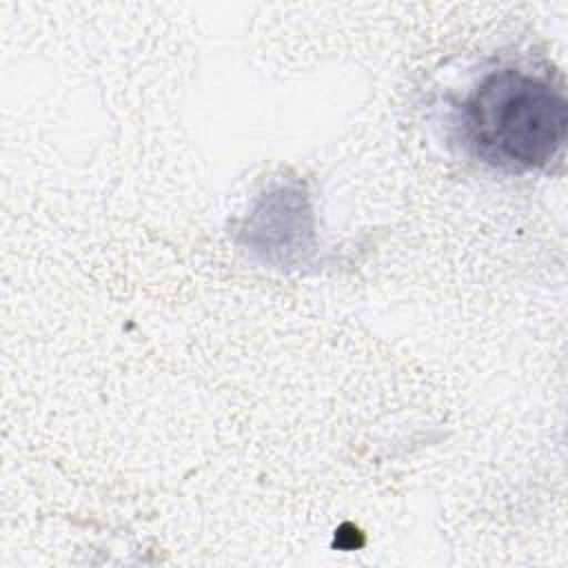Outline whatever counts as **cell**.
I'll return each instance as SVG.
<instances>
[{"label":"cell","instance_id":"cell-1","mask_svg":"<svg viewBox=\"0 0 568 568\" xmlns=\"http://www.w3.org/2000/svg\"><path fill=\"white\" fill-rule=\"evenodd\" d=\"M566 124L564 95L517 69L486 75L464 106L468 146L504 171L546 166L566 140Z\"/></svg>","mask_w":568,"mask_h":568}]
</instances>
